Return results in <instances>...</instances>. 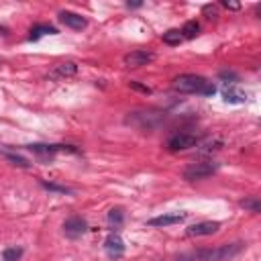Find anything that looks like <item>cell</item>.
<instances>
[{
  "mask_svg": "<svg viewBox=\"0 0 261 261\" xmlns=\"http://www.w3.org/2000/svg\"><path fill=\"white\" fill-rule=\"evenodd\" d=\"M173 90L181 94H202V96H214L216 88L212 82H208L202 75L196 73H184L173 80Z\"/></svg>",
  "mask_w": 261,
  "mask_h": 261,
  "instance_id": "cell-1",
  "label": "cell"
},
{
  "mask_svg": "<svg viewBox=\"0 0 261 261\" xmlns=\"http://www.w3.org/2000/svg\"><path fill=\"white\" fill-rule=\"evenodd\" d=\"M55 33H57V29H55L53 24H35V27L31 29L29 39H31V41H37V39H41V37H45V35H55Z\"/></svg>",
  "mask_w": 261,
  "mask_h": 261,
  "instance_id": "cell-15",
  "label": "cell"
},
{
  "mask_svg": "<svg viewBox=\"0 0 261 261\" xmlns=\"http://www.w3.org/2000/svg\"><path fill=\"white\" fill-rule=\"evenodd\" d=\"M241 206H243L245 210L253 212V214L261 212V202H259V198H247V200H241Z\"/></svg>",
  "mask_w": 261,
  "mask_h": 261,
  "instance_id": "cell-21",
  "label": "cell"
},
{
  "mask_svg": "<svg viewBox=\"0 0 261 261\" xmlns=\"http://www.w3.org/2000/svg\"><path fill=\"white\" fill-rule=\"evenodd\" d=\"M222 98L230 104H243L247 100V92L241 90L237 84H224L222 88Z\"/></svg>",
  "mask_w": 261,
  "mask_h": 261,
  "instance_id": "cell-12",
  "label": "cell"
},
{
  "mask_svg": "<svg viewBox=\"0 0 261 261\" xmlns=\"http://www.w3.org/2000/svg\"><path fill=\"white\" fill-rule=\"evenodd\" d=\"M194 145H198V137L190 135V133H175L167 139L169 151H184V149H190Z\"/></svg>",
  "mask_w": 261,
  "mask_h": 261,
  "instance_id": "cell-7",
  "label": "cell"
},
{
  "mask_svg": "<svg viewBox=\"0 0 261 261\" xmlns=\"http://www.w3.org/2000/svg\"><path fill=\"white\" fill-rule=\"evenodd\" d=\"M2 155H4V159H8L12 165H18V167H29V165H31V163H29V161H27L22 155H18V153H10V151H4Z\"/></svg>",
  "mask_w": 261,
  "mask_h": 261,
  "instance_id": "cell-19",
  "label": "cell"
},
{
  "mask_svg": "<svg viewBox=\"0 0 261 261\" xmlns=\"http://www.w3.org/2000/svg\"><path fill=\"white\" fill-rule=\"evenodd\" d=\"M175 261H196V253H190V255H179V257H175Z\"/></svg>",
  "mask_w": 261,
  "mask_h": 261,
  "instance_id": "cell-26",
  "label": "cell"
},
{
  "mask_svg": "<svg viewBox=\"0 0 261 261\" xmlns=\"http://www.w3.org/2000/svg\"><path fill=\"white\" fill-rule=\"evenodd\" d=\"M75 71H77V65H75L73 61H63V63H57V65L53 67V71L49 73V77H51V80H63V77L75 75Z\"/></svg>",
  "mask_w": 261,
  "mask_h": 261,
  "instance_id": "cell-14",
  "label": "cell"
},
{
  "mask_svg": "<svg viewBox=\"0 0 261 261\" xmlns=\"http://www.w3.org/2000/svg\"><path fill=\"white\" fill-rule=\"evenodd\" d=\"M41 186L45 188V190H51V192H57V194H71V190L69 188H65V186H59V184H51V181H41Z\"/></svg>",
  "mask_w": 261,
  "mask_h": 261,
  "instance_id": "cell-22",
  "label": "cell"
},
{
  "mask_svg": "<svg viewBox=\"0 0 261 261\" xmlns=\"http://www.w3.org/2000/svg\"><path fill=\"white\" fill-rule=\"evenodd\" d=\"M86 230H88V224L82 216H69L63 222V234L67 239H80V237H84Z\"/></svg>",
  "mask_w": 261,
  "mask_h": 261,
  "instance_id": "cell-9",
  "label": "cell"
},
{
  "mask_svg": "<svg viewBox=\"0 0 261 261\" xmlns=\"http://www.w3.org/2000/svg\"><path fill=\"white\" fill-rule=\"evenodd\" d=\"M218 228H220L218 220H204V222H196V224L188 226L186 232L190 237H208V234H214Z\"/></svg>",
  "mask_w": 261,
  "mask_h": 261,
  "instance_id": "cell-10",
  "label": "cell"
},
{
  "mask_svg": "<svg viewBox=\"0 0 261 261\" xmlns=\"http://www.w3.org/2000/svg\"><path fill=\"white\" fill-rule=\"evenodd\" d=\"M186 218V212H171V214H161V216H155V218H149L147 224L149 226H171V224H177Z\"/></svg>",
  "mask_w": 261,
  "mask_h": 261,
  "instance_id": "cell-13",
  "label": "cell"
},
{
  "mask_svg": "<svg viewBox=\"0 0 261 261\" xmlns=\"http://www.w3.org/2000/svg\"><path fill=\"white\" fill-rule=\"evenodd\" d=\"M126 6L128 8H139V6H143V2H126Z\"/></svg>",
  "mask_w": 261,
  "mask_h": 261,
  "instance_id": "cell-28",
  "label": "cell"
},
{
  "mask_svg": "<svg viewBox=\"0 0 261 261\" xmlns=\"http://www.w3.org/2000/svg\"><path fill=\"white\" fill-rule=\"evenodd\" d=\"M198 31H200V24H198L196 20H188L179 33H181L184 39H194V37L198 35Z\"/></svg>",
  "mask_w": 261,
  "mask_h": 261,
  "instance_id": "cell-17",
  "label": "cell"
},
{
  "mask_svg": "<svg viewBox=\"0 0 261 261\" xmlns=\"http://www.w3.org/2000/svg\"><path fill=\"white\" fill-rule=\"evenodd\" d=\"M22 257V249L20 247H6L2 253V261H18Z\"/></svg>",
  "mask_w": 261,
  "mask_h": 261,
  "instance_id": "cell-20",
  "label": "cell"
},
{
  "mask_svg": "<svg viewBox=\"0 0 261 261\" xmlns=\"http://www.w3.org/2000/svg\"><path fill=\"white\" fill-rule=\"evenodd\" d=\"M104 251H106V255L110 259H120L124 255V251H126V245H124V241H122L120 234L110 232L106 237V241H104Z\"/></svg>",
  "mask_w": 261,
  "mask_h": 261,
  "instance_id": "cell-8",
  "label": "cell"
},
{
  "mask_svg": "<svg viewBox=\"0 0 261 261\" xmlns=\"http://www.w3.org/2000/svg\"><path fill=\"white\" fill-rule=\"evenodd\" d=\"M181 33L177 29H169L167 33H163V43L165 45H179L181 43Z\"/></svg>",
  "mask_w": 261,
  "mask_h": 261,
  "instance_id": "cell-18",
  "label": "cell"
},
{
  "mask_svg": "<svg viewBox=\"0 0 261 261\" xmlns=\"http://www.w3.org/2000/svg\"><path fill=\"white\" fill-rule=\"evenodd\" d=\"M153 59H155V53L145 51V49H137V51L126 53L122 61H124V65H126L128 69H137V67H143V65H147V63H151Z\"/></svg>",
  "mask_w": 261,
  "mask_h": 261,
  "instance_id": "cell-6",
  "label": "cell"
},
{
  "mask_svg": "<svg viewBox=\"0 0 261 261\" xmlns=\"http://www.w3.org/2000/svg\"><path fill=\"white\" fill-rule=\"evenodd\" d=\"M165 120V112L161 110H135V112H128L126 116V122L139 130H155L161 126V122Z\"/></svg>",
  "mask_w": 261,
  "mask_h": 261,
  "instance_id": "cell-2",
  "label": "cell"
},
{
  "mask_svg": "<svg viewBox=\"0 0 261 261\" xmlns=\"http://www.w3.org/2000/svg\"><path fill=\"white\" fill-rule=\"evenodd\" d=\"M218 169V163L212 161H202V163H192L190 167H186L184 171V179L188 181H196V179H204L208 175H212Z\"/></svg>",
  "mask_w": 261,
  "mask_h": 261,
  "instance_id": "cell-5",
  "label": "cell"
},
{
  "mask_svg": "<svg viewBox=\"0 0 261 261\" xmlns=\"http://www.w3.org/2000/svg\"><path fill=\"white\" fill-rule=\"evenodd\" d=\"M122 222H124V212H122V208H112V210L108 212V224H110L112 228H118Z\"/></svg>",
  "mask_w": 261,
  "mask_h": 261,
  "instance_id": "cell-16",
  "label": "cell"
},
{
  "mask_svg": "<svg viewBox=\"0 0 261 261\" xmlns=\"http://www.w3.org/2000/svg\"><path fill=\"white\" fill-rule=\"evenodd\" d=\"M218 77H220L222 82H226V84H237V82H239V75H237L234 71H220Z\"/></svg>",
  "mask_w": 261,
  "mask_h": 261,
  "instance_id": "cell-23",
  "label": "cell"
},
{
  "mask_svg": "<svg viewBox=\"0 0 261 261\" xmlns=\"http://www.w3.org/2000/svg\"><path fill=\"white\" fill-rule=\"evenodd\" d=\"M29 151H33L37 157H41L43 161L45 159H51L55 153H80L73 145H43V143H33V145H27Z\"/></svg>",
  "mask_w": 261,
  "mask_h": 261,
  "instance_id": "cell-4",
  "label": "cell"
},
{
  "mask_svg": "<svg viewBox=\"0 0 261 261\" xmlns=\"http://www.w3.org/2000/svg\"><path fill=\"white\" fill-rule=\"evenodd\" d=\"M222 6H224V8H230V10H239V8H241V4H237V2H228V0H224Z\"/></svg>",
  "mask_w": 261,
  "mask_h": 261,
  "instance_id": "cell-27",
  "label": "cell"
},
{
  "mask_svg": "<svg viewBox=\"0 0 261 261\" xmlns=\"http://www.w3.org/2000/svg\"><path fill=\"white\" fill-rule=\"evenodd\" d=\"M59 20H61L65 27L73 29V31H82V29L88 24V20H86L82 14L71 12V10H61V12H59Z\"/></svg>",
  "mask_w": 261,
  "mask_h": 261,
  "instance_id": "cell-11",
  "label": "cell"
},
{
  "mask_svg": "<svg viewBox=\"0 0 261 261\" xmlns=\"http://www.w3.org/2000/svg\"><path fill=\"white\" fill-rule=\"evenodd\" d=\"M202 12H204V14H206V18H210V20L218 16V10H216V6H212V4H206V6L202 8Z\"/></svg>",
  "mask_w": 261,
  "mask_h": 261,
  "instance_id": "cell-24",
  "label": "cell"
},
{
  "mask_svg": "<svg viewBox=\"0 0 261 261\" xmlns=\"http://www.w3.org/2000/svg\"><path fill=\"white\" fill-rule=\"evenodd\" d=\"M243 249H245V243H241V241L226 243V245H220L216 249H202V251H198L196 259H202V261H228V259L237 257Z\"/></svg>",
  "mask_w": 261,
  "mask_h": 261,
  "instance_id": "cell-3",
  "label": "cell"
},
{
  "mask_svg": "<svg viewBox=\"0 0 261 261\" xmlns=\"http://www.w3.org/2000/svg\"><path fill=\"white\" fill-rule=\"evenodd\" d=\"M128 86H130V90H137L141 94H151V88H147V86H143L139 82H128Z\"/></svg>",
  "mask_w": 261,
  "mask_h": 261,
  "instance_id": "cell-25",
  "label": "cell"
}]
</instances>
